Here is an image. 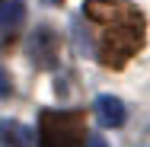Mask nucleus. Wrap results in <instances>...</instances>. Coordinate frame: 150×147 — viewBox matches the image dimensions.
<instances>
[{
  "label": "nucleus",
  "mask_w": 150,
  "mask_h": 147,
  "mask_svg": "<svg viewBox=\"0 0 150 147\" xmlns=\"http://www.w3.org/2000/svg\"><path fill=\"white\" fill-rule=\"evenodd\" d=\"M86 16L93 23L105 26L102 38H99V51H96V58L105 67L118 70L144 48L147 23H144V13L137 6H131L125 0H90Z\"/></svg>",
  "instance_id": "obj_1"
},
{
  "label": "nucleus",
  "mask_w": 150,
  "mask_h": 147,
  "mask_svg": "<svg viewBox=\"0 0 150 147\" xmlns=\"http://www.w3.org/2000/svg\"><path fill=\"white\" fill-rule=\"evenodd\" d=\"M38 134H42V147H83L86 141L83 112H42Z\"/></svg>",
  "instance_id": "obj_2"
},
{
  "label": "nucleus",
  "mask_w": 150,
  "mask_h": 147,
  "mask_svg": "<svg viewBox=\"0 0 150 147\" xmlns=\"http://www.w3.org/2000/svg\"><path fill=\"white\" fill-rule=\"evenodd\" d=\"M29 55H32V64L35 67H54L58 64V55H61V42L58 35H54V29H35V35H32L29 42Z\"/></svg>",
  "instance_id": "obj_3"
},
{
  "label": "nucleus",
  "mask_w": 150,
  "mask_h": 147,
  "mask_svg": "<svg viewBox=\"0 0 150 147\" xmlns=\"http://www.w3.org/2000/svg\"><path fill=\"white\" fill-rule=\"evenodd\" d=\"M35 144V131L26 128L16 118H3L0 121V147H32Z\"/></svg>",
  "instance_id": "obj_4"
},
{
  "label": "nucleus",
  "mask_w": 150,
  "mask_h": 147,
  "mask_svg": "<svg viewBox=\"0 0 150 147\" xmlns=\"http://www.w3.org/2000/svg\"><path fill=\"white\" fill-rule=\"evenodd\" d=\"M93 112H96V118H99V125H105V128L125 125V102L115 99V96H96Z\"/></svg>",
  "instance_id": "obj_5"
},
{
  "label": "nucleus",
  "mask_w": 150,
  "mask_h": 147,
  "mask_svg": "<svg viewBox=\"0 0 150 147\" xmlns=\"http://www.w3.org/2000/svg\"><path fill=\"white\" fill-rule=\"evenodd\" d=\"M26 19V3L23 0H6L0 3V35H13Z\"/></svg>",
  "instance_id": "obj_6"
},
{
  "label": "nucleus",
  "mask_w": 150,
  "mask_h": 147,
  "mask_svg": "<svg viewBox=\"0 0 150 147\" xmlns=\"http://www.w3.org/2000/svg\"><path fill=\"white\" fill-rule=\"evenodd\" d=\"M10 93V77H6V70L0 67V96H6Z\"/></svg>",
  "instance_id": "obj_7"
},
{
  "label": "nucleus",
  "mask_w": 150,
  "mask_h": 147,
  "mask_svg": "<svg viewBox=\"0 0 150 147\" xmlns=\"http://www.w3.org/2000/svg\"><path fill=\"white\" fill-rule=\"evenodd\" d=\"M83 144H86V147H109L102 138H90V141H83Z\"/></svg>",
  "instance_id": "obj_8"
}]
</instances>
